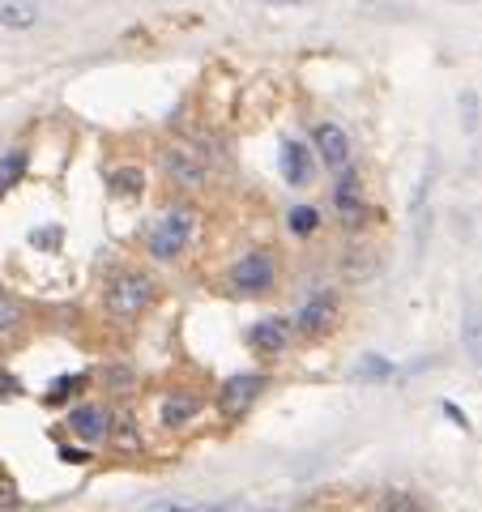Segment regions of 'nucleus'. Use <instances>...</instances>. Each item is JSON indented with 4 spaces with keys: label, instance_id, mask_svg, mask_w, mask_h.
Listing matches in <instances>:
<instances>
[{
    "label": "nucleus",
    "instance_id": "f257e3e1",
    "mask_svg": "<svg viewBox=\"0 0 482 512\" xmlns=\"http://www.w3.org/2000/svg\"><path fill=\"white\" fill-rule=\"evenodd\" d=\"M158 299V282L146 269H111L103 282V308L116 320H137L141 312H150Z\"/></svg>",
    "mask_w": 482,
    "mask_h": 512
},
{
    "label": "nucleus",
    "instance_id": "f03ea898",
    "mask_svg": "<svg viewBox=\"0 0 482 512\" xmlns=\"http://www.w3.org/2000/svg\"><path fill=\"white\" fill-rule=\"evenodd\" d=\"M192 231H197V214L188 205H171L150 222V235H146V248L154 261H180L192 244Z\"/></svg>",
    "mask_w": 482,
    "mask_h": 512
},
{
    "label": "nucleus",
    "instance_id": "7ed1b4c3",
    "mask_svg": "<svg viewBox=\"0 0 482 512\" xmlns=\"http://www.w3.org/2000/svg\"><path fill=\"white\" fill-rule=\"evenodd\" d=\"M337 320H342V299H337V291H320L295 312L291 325H295V333H303V338L320 342L337 329Z\"/></svg>",
    "mask_w": 482,
    "mask_h": 512
},
{
    "label": "nucleus",
    "instance_id": "20e7f679",
    "mask_svg": "<svg viewBox=\"0 0 482 512\" xmlns=\"http://www.w3.org/2000/svg\"><path fill=\"white\" fill-rule=\"evenodd\" d=\"M273 282H278V261H273V252H244L231 265V286L239 295H269Z\"/></svg>",
    "mask_w": 482,
    "mask_h": 512
},
{
    "label": "nucleus",
    "instance_id": "39448f33",
    "mask_svg": "<svg viewBox=\"0 0 482 512\" xmlns=\"http://www.w3.org/2000/svg\"><path fill=\"white\" fill-rule=\"evenodd\" d=\"M265 389H269V376H261V372H239V376H231V380L218 389V410H222V419H244V414L256 406V397H261Z\"/></svg>",
    "mask_w": 482,
    "mask_h": 512
},
{
    "label": "nucleus",
    "instance_id": "423d86ee",
    "mask_svg": "<svg viewBox=\"0 0 482 512\" xmlns=\"http://www.w3.org/2000/svg\"><path fill=\"white\" fill-rule=\"evenodd\" d=\"M158 163H163L167 180L175 188H184V192H201L205 184H210V167L201 163V154H192L184 146H167L163 154H158Z\"/></svg>",
    "mask_w": 482,
    "mask_h": 512
},
{
    "label": "nucleus",
    "instance_id": "0eeeda50",
    "mask_svg": "<svg viewBox=\"0 0 482 512\" xmlns=\"http://www.w3.org/2000/svg\"><path fill=\"white\" fill-rule=\"evenodd\" d=\"M291 333L295 325L291 320H282V316H261L256 325L248 329V350L256 359H282L286 355V346H291Z\"/></svg>",
    "mask_w": 482,
    "mask_h": 512
},
{
    "label": "nucleus",
    "instance_id": "6e6552de",
    "mask_svg": "<svg viewBox=\"0 0 482 512\" xmlns=\"http://www.w3.org/2000/svg\"><path fill=\"white\" fill-rule=\"evenodd\" d=\"M333 210H337V218H342V227H363L367 222V201H363V184H359V171H350L346 167V175L333 184Z\"/></svg>",
    "mask_w": 482,
    "mask_h": 512
},
{
    "label": "nucleus",
    "instance_id": "1a4fd4ad",
    "mask_svg": "<svg viewBox=\"0 0 482 512\" xmlns=\"http://www.w3.org/2000/svg\"><path fill=\"white\" fill-rule=\"evenodd\" d=\"M111 410L103 402H82V406H73L69 410V431L77 440H86V444H99L111 436Z\"/></svg>",
    "mask_w": 482,
    "mask_h": 512
},
{
    "label": "nucleus",
    "instance_id": "9d476101",
    "mask_svg": "<svg viewBox=\"0 0 482 512\" xmlns=\"http://www.w3.org/2000/svg\"><path fill=\"white\" fill-rule=\"evenodd\" d=\"M316 154H320V163H325L329 171H346L350 167V137H346V128H337V124H316Z\"/></svg>",
    "mask_w": 482,
    "mask_h": 512
},
{
    "label": "nucleus",
    "instance_id": "9b49d317",
    "mask_svg": "<svg viewBox=\"0 0 482 512\" xmlns=\"http://www.w3.org/2000/svg\"><path fill=\"white\" fill-rule=\"evenodd\" d=\"M312 171H316L312 150L303 146V141H286V146H282V180L291 188H303L312 180Z\"/></svg>",
    "mask_w": 482,
    "mask_h": 512
},
{
    "label": "nucleus",
    "instance_id": "f8f14e48",
    "mask_svg": "<svg viewBox=\"0 0 482 512\" xmlns=\"http://www.w3.org/2000/svg\"><path fill=\"white\" fill-rule=\"evenodd\" d=\"M197 414H201V397L197 393H167L163 406H158V423L175 431V427H188Z\"/></svg>",
    "mask_w": 482,
    "mask_h": 512
},
{
    "label": "nucleus",
    "instance_id": "ddd939ff",
    "mask_svg": "<svg viewBox=\"0 0 482 512\" xmlns=\"http://www.w3.org/2000/svg\"><path fill=\"white\" fill-rule=\"evenodd\" d=\"M26 333V303L18 295L0 291V346H13Z\"/></svg>",
    "mask_w": 482,
    "mask_h": 512
},
{
    "label": "nucleus",
    "instance_id": "4468645a",
    "mask_svg": "<svg viewBox=\"0 0 482 512\" xmlns=\"http://www.w3.org/2000/svg\"><path fill=\"white\" fill-rule=\"evenodd\" d=\"M461 342H465V355H470L482 367V303H465V316H461Z\"/></svg>",
    "mask_w": 482,
    "mask_h": 512
},
{
    "label": "nucleus",
    "instance_id": "2eb2a0df",
    "mask_svg": "<svg viewBox=\"0 0 482 512\" xmlns=\"http://www.w3.org/2000/svg\"><path fill=\"white\" fill-rule=\"evenodd\" d=\"M107 188L116 192V197H141V192H146V171L141 167H116V171H107Z\"/></svg>",
    "mask_w": 482,
    "mask_h": 512
},
{
    "label": "nucleus",
    "instance_id": "dca6fc26",
    "mask_svg": "<svg viewBox=\"0 0 482 512\" xmlns=\"http://www.w3.org/2000/svg\"><path fill=\"white\" fill-rule=\"evenodd\" d=\"M26 167H30V158H26V150H9L5 158H0V197H5L9 188H18L22 184V175H26Z\"/></svg>",
    "mask_w": 482,
    "mask_h": 512
},
{
    "label": "nucleus",
    "instance_id": "f3484780",
    "mask_svg": "<svg viewBox=\"0 0 482 512\" xmlns=\"http://www.w3.org/2000/svg\"><path fill=\"white\" fill-rule=\"evenodd\" d=\"M286 227H291V235L308 239V235L320 231V210H316V205H295V210L286 214Z\"/></svg>",
    "mask_w": 482,
    "mask_h": 512
},
{
    "label": "nucleus",
    "instance_id": "a211bd4d",
    "mask_svg": "<svg viewBox=\"0 0 482 512\" xmlns=\"http://www.w3.org/2000/svg\"><path fill=\"white\" fill-rule=\"evenodd\" d=\"M35 5H0V26H13V30H26L35 26Z\"/></svg>",
    "mask_w": 482,
    "mask_h": 512
},
{
    "label": "nucleus",
    "instance_id": "6ab92c4d",
    "mask_svg": "<svg viewBox=\"0 0 482 512\" xmlns=\"http://www.w3.org/2000/svg\"><path fill=\"white\" fill-rule=\"evenodd\" d=\"M82 384H86V376H60V380L52 384V389H47L43 402H47V406H64V402H69V397H73L77 389H82Z\"/></svg>",
    "mask_w": 482,
    "mask_h": 512
},
{
    "label": "nucleus",
    "instance_id": "aec40b11",
    "mask_svg": "<svg viewBox=\"0 0 482 512\" xmlns=\"http://www.w3.org/2000/svg\"><path fill=\"white\" fill-rule=\"evenodd\" d=\"M384 376H393V363L380 355H363V363L355 367V380H384Z\"/></svg>",
    "mask_w": 482,
    "mask_h": 512
},
{
    "label": "nucleus",
    "instance_id": "412c9836",
    "mask_svg": "<svg viewBox=\"0 0 482 512\" xmlns=\"http://www.w3.org/2000/svg\"><path fill=\"white\" fill-rule=\"evenodd\" d=\"M461 116H465V128H478V94L474 90H461Z\"/></svg>",
    "mask_w": 482,
    "mask_h": 512
},
{
    "label": "nucleus",
    "instance_id": "4be33fe9",
    "mask_svg": "<svg viewBox=\"0 0 482 512\" xmlns=\"http://www.w3.org/2000/svg\"><path fill=\"white\" fill-rule=\"evenodd\" d=\"M22 393H26V389H22V380L0 367V397H5V402H13V397H22Z\"/></svg>",
    "mask_w": 482,
    "mask_h": 512
},
{
    "label": "nucleus",
    "instance_id": "5701e85b",
    "mask_svg": "<svg viewBox=\"0 0 482 512\" xmlns=\"http://www.w3.org/2000/svg\"><path fill=\"white\" fill-rule=\"evenodd\" d=\"M154 512H210V508H188V504H163V508H154Z\"/></svg>",
    "mask_w": 482,
    "mask_h": 512
},
{
    "label": "nucleus",
    "instance_id": "b1692460",
    "mask_svg": "<svg viewBox=\"0 0 482 512\" xmlns=\"http://www.w3.org/2000/svg\"><path fill=\"white\" fill-rule=\"evenodd\" d=\"M13 504H18V495H13L9 487H0V508H13Z\"/></svg>",
    "mask_w": 482,
    "mask_h": 512
}]
</instances>
